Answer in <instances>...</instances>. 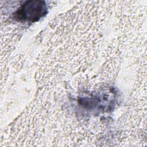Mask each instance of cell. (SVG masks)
<instances>
[{"label":"cell","instance_id":"cell-1","mask_svg":"<svg viewBox=\"0 0 147 147\" xmlns=\"http://www.w3.org/2000/svg\"><path fill=\"white\" fill-rule=\"evenodd\" d=\"M43 6L41 5V2L31 1L30 3L27 2L23 6V14L26 18L33 19L37 18L41 16L43 12Z\"/></svg>","mask_w":147,"mask_h":147}]
</instances>
